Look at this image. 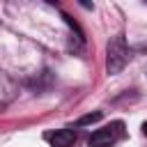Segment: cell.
<instances>
[{
	"instance_id": "obj_2",
	"label": "cell",
	"mask_w": 147,
	"mask_h": 147,
	"mask_svg": "<svg viewBox=\"0 0 147 147\" xmlns=\"http://www.w3.org/2000/svg\"><path fill=\"white\" fill-rule=\"evenodd\" d=\"M115 140H117V133H115L113 129H99V131H94V133L90 136L87 145H90V147H113Z\"/></svg>"
},
{
	"instance_id": "obj_4",
	"label": "cell",
	"mask_w": 147,
	"mask_h": 147,
	"mask_svg": "<svg viewBox=\"0 0 147 147\" xmlns=\"http://www.w3.org/2000/svg\"><path fill=\"white\" fill-rule=\"evenodd\" d=\"M101 119V113L96 110V113H90V115H83L78 122H76V126H87V124H94V122H99Z\"/></svg>"
},
{
	"instance_id": "obj_5",
	"label": "cell",
	"mask_w": 147,
	"mask_h": 147,
	"mask_svg": "<svg viewBox=\"0 0 147 147\" xmlns=\"http://www.w3.org/2000/svg\"><path fill=\"white\" fill-rule=\"evenodd\" d=\"M142 133L147 136V122H142Z\"/></svg>"
},
{
	"instance_id": "obj_1",
	"label": "cell",
	"mask_w": 147,
	"mask_h": 147,
	"mask_svg": "<svg viewBox=\"0 0 147 147\" xmlns=\"http://www.w3.org/2000/svg\"><path fill=\"white\" fill-rule=\"evenodd\" d=\"M129 60V51H126V41H124V34H115L110 41H108V51H106V71L110 76L119 74L124 69Z\"/></svg>"
},
{
	"instance_id": "obj_3",
	"label": "cell",
	"mask_w": 147,
	"mask_h": 147,
	"mask_svg": "<svg viewBox=\"0 0 147 147\" xmlns=\"http://www.w3.org/2000/svg\"><path fill=\"white\" fill-rule=\"evenodd\" d=\"M48 142L53 147H71L76 142V133L71 129H60V131H55V133L48 136Z\"/></svg>"
}]
</instances>
